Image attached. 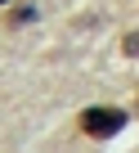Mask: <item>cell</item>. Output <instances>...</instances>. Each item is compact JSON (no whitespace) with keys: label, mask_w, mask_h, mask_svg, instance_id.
<instances>
[{"label":"cell","mask_w":139,"mask_h":153,"mask_svg":"<svg viewBox=\"0 0 139 153\" xmlns=\"http://www.w3.org/2000/svg\"><path fill=\"white\" fill-rule=\"evenodd\" d=\"M0 5H18V0H0Z\"/></svg>","instance_id":"4"},{"label":"cell","mask_w":139,"mask_h":153,"mask_svg":"<svg viewBox=\"0 0 139 153\" xmlns=\"http://www.w3.org/2000/svg\"><path fill=\"white\" fill-rule=\"evenodd\" d=\"M27 23H36V5H18L9 14V27H27Z\"/></svg>","instance_id":"2"},{"label":"cell","mask_w":139,"mask_h":153,"mask_svg":"<svg viewBox=\"0 0 139 153\" xmlns=\"http://www.w3.org/2000/svg\"><path fill=\"white\" fill-rule=\"evenodd\" d=\"M121 50H126L130 59H139V32H126V41H121Z\"/></svg>","instance_id":"3"},{"label":"cell","mask_w":139,"mask_h":153,"mask_svg":"<svg viewBox=\"0 0 139 153\" xmlns=\"http://www.w3.org/2000/svg\"><path fill=\"white\" fill-rule=\"evenodd\" d=\"M126 108H112V104H90V108H81V135H90V140H112V135H121L126 131Z\"/></svg>","instance_id":"1"}]
</instances>
